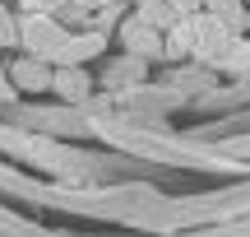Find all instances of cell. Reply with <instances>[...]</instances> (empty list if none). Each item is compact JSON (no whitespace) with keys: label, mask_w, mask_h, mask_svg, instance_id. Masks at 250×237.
<instances>
[{"label":"cell","mask_w":250,"mask_h":237,"mask_svg":"<svg viewBox=\"0 0 250 237\" xmlns=\"http://www.w3.org/2000/svg\"><path fill=\"white\" fill-rule=\"evenodd\" d=\"M246 5H250V0H246Z\"/></svg>","instance_id":"obj_10"},{"label":"cell","mask_w":250,"mask_h":237,"mask_svg":"<svg viewBox=\"0 0 250 237\" xmlns=\"http://www.w3.org/2000/svg\"><path fill=\"white\" fill-rule=\"evenodd\" d=\"M130 5H144V0H130Z\"/></svg>","instance_id":"obj_8"},{"label":"cell","mask_w":250,"mask_h":237,"mask_svg":"<svg viewBox=\"0 0 250 237\" xmlns=\"http://www.w3.org/2000/svg\"><path fill=\"white\" fill-rule=\"evenodd\" d=\"M176 9V19H190V14H204V0H167Z\"/></svg>","instance_id":"obj_5"},{"label":"cell","mask_w":250,"mask_h":237,"mask_svg":"<svg viewBox=\"0 0 250 237\" xmlns=\"http://www.w3.org/2000/svg\"><path fill=\"white\" fill-rule=\"evenodd\" d=\"M98 51H102V37H98V33H88V37H83V33H74V37L65 33V42L51 51V61H56V65H74V61L98 56Z\"/></svg>","instance_id":"obj_3"},{"label":"cell","mask_w":250,"mask_h":237,"mask_svg":"<svg viewBox=\"0 0 250 237\" xmlns=\"http://www.w3.org/2000/svg\"><path fill=\"white\" fill-rule=\"evenodd\" d=\"M246 28H250V14H246Z\"/></svg>","instance_id":"obj_9"},{"label":"cell","mask_w":250,"mask_h":237,"mask_svg":"<svg viewBox=\"0 0 250 237\" xmlns=\"http://www.w3.org/2000/svg\"><path fill=\"white\" fill-rule=\"evenodd\" d=\"M74 5H83V9H102L107 0H74Z\"/></svg>","instance_id":"obj_6"},{"label":"cell","mask_w":250,"mask_h":237,"mask_svg":"<svg viewBox=\"0 0 250 237\" xmlns=\"http://www.w3.org/2000/svg\"><path fill=\"white\" fill-rule=\"evenodd\" d=\"M23 28H28V33H23V42H28V47H33V51H37V56H51V51H56V47H61V42H65V24H56V19H51V14H46V19H28V24H23Z\"/></svg>","instance_id":"obj_1"},{"label":"cell","mask_w":250,"mask_h":237,"mask_svg":"<svg viewBox=\"0 0 250 237\" xmlns=\"http://www.w3.org/2000/svg\"><path fill=\"white\" fill-rule=\"evenodd\" d=\"M51 89L61 93V98H70V102H83L88 98V74H83V65H61V70L51 74Z\"/></svg>","instance_id":"obj_4"},{"label":"cell","mask_w":250,"mask_h":237,"mask_svg":"<svg viewBox=\"0 0 250 237\" xmlns=\"http://www.w3.org/2000/svg\"><path fill=\"white\" fill-rule=\"evenodd\" d=\"M9 74H14V84H19V89H28V93L51 89V70H46L42 56H23V61H14V65H9Z\"/></svg>","instance_id":"obj_2"},{"label":"cell","mask_w":250,"mask_h":237,"mask_svg":"<svg viewBox=\"0 0 250 237\" xmlns=\"http://www.w3.org/2000/svg\"><path fill=\"white\" fill-rule=\"evenodd\" d=\"M0 98H14V89H9V84H5V79H0Z\"/></svg>","instance_id":"obj_7"}]
</instances>
